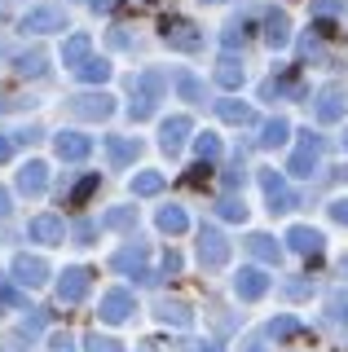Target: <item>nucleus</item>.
<instances>
[{
	"label": "nucleus",
	"mask_w": 348,
	"mask_h": 352,
	"mask_svg": "<svg viewBox=\"0 0 348 352\" xmlns=\"http://www.w3.org/2000/svg\"><path fill=\"white\" fill-rule=\"evenodd\" d=\"M199 264L208 273H221L225 264H230V238H225L221 229L203 225V234H199Z\"/></svg>",
	"instance_id": "obj_1"
},
{
	"label": "nucleus",
	"mask_w": 348,
	"mask_h": 352,
	"mask_svg": "<svg viewBox=\"0 0 348 352\" xmlns=\"http://www.w3.org/2000/svg\"><path fill=\"white\" fill-rule=\"evenodd\" d=\"M318 159H322V137H318V132H304V137H300V146H296V154L287 159V172L304 181V176H313V172H318Z\"/></svg>",
	"instance_id": "obj_2"
},
{
	"label": "nucleus",
	"mask_w": 348,
	"mask_h": 352,
	"mask_svg": "<svg viewBox=\"0 0 348 352\" xmlns=\"http://www.w3.org/2000/svg\"><path fill=\"white\" fill-rule=\"evenodd\" d=\"M133 308H137L133 291H124V286H115V291H106V295H102V308H97V317L115 326V322H128V317H133Z\"/></svg>",
	"instance_id": "obj_3"
},
{
	"label": "nucleus",
	"mask_w": 348,
	"mask_h": 352,
	"mask_svg": "<svg viewBox=\"0 0 348 352\" xmlns=\"http://www.w3.org/2000/svg\"><path fill=\"white\" fill-rule=\"evenodd\" d=\"M89 282H93V273L89 269H62V282H58V304H80L84 295H89Z\"/></svg>",
	"instance_id": "obj_4"
},
{
	"label": "nucleus",
	"mask_w": 348,
	"mask_h": 352,
	"mask_svg": "<svg viewBox=\"0 0 348 352\" xmlns=\"http://www.w3.org/2000/svg\"><path fill=\"white\" fill-rule=\"evenodd\" d=\"M260 190H265V198H269V212H287V207H296V194L287 190V181H282L274 168L260 172Z\"/></svg>",
	"instance_id": "obj_5"
},
{
	"label": "nucleus",
	"mask_w": 348,
	"mask_h": 352,
	"mask_svg": "<svg viewBox=\"0 0 348 352\" xmlns=\"http://www.w3.org/2000/svg\"><path fill=\"white\" fill-rule=\"evenodd\" d=\"M265 291H269V273H265V269L247 264V269L234 273V295H238V300H260Z\"/></svg>",
	"instance_id": "obj_6"
},
{
	"label": "nucleus",
	"mask_w": 348,
	"mask_h": 352,
	"mask_svg": "<svg viewBox=\"0 0 348 352\" xmlns=\"http://www.w3.org/2000/svg\"><path fill=\"white\" fill-rule=\"evenodd\" d=\"M89 150H93V141L84 137V132H58V137H53V154H58L62 163L89 159Z\"/></svg>",
	"instance_id": "obj_7"
},
{
	"label": "nucleus",
	"mask_w": 348,
	"mask_h": 352,
	"mask_svg": "<svg viewBox=\"0 0 348 352\" xmlns=\"http://www.w3.org/2000/svg\"><path fill=\"white\" fill-rule=\"evenodd\" d=\"M163 40H168V49H186V53H194V49H203V31L199 27H190V22H163Z\"/></svg>",
	"instance_id": "obj_8"
},
{
	"label": "nucleus",
	"mask_w": 348,
	"mask_h": 352,
	"mask_svg": "<svg viewBox=\"0 0 348 352\" xmlns=\"http://www.w3.org/2000/svg\"><path fill=\"white\" fill-rule=\"evenodd\" d=\"M14 278H18V286L36 291V286L49 282V264L40 260V256H18V260H14Z\"/></svg>",
	"instance_id": "obj_9"
},
{
	"label": "nucleus",
	"mask_w": 348,
	"mask_h": 352,
	"mask_svg": "<svg viewBox=\"0 0 348 352\" xmlns=\"http://www.w3.org/2000/svg\"><path fill=\"white\" fill-rule=\"evenodd\" d=\"M186 137H190V119L186 115H172V119H163V128H159V146L163 154H181V146H186Z\"/></svg>",
	"instance_id": "obj_10"
},
{
	"label": "nucleus",
	"mask_w": 348,
	"mask_h": 352,
	"mask_svg": "<svg viewBox=\"0 0 348 352\" xmlns=\"http://www.w3.org/2000/svg\"><path fill=\"white\" fill-rule=\"evenodd\" d=\"M344 102H348V97L340 93V88H326V93H318V102H313L318 124H340V119H344Z\"/></svg>",
	"instance_id": "obj_11"
},
{
	"label": "nucleus",
	"mask_w": 348,
	"mask_h": 352,
	"mask_svg": "<svg viewBox=\"0 0 348 352\" xmlns=\"http://www.w3.org/2000/svg\"><path fill=\"white\" fill-rule=\"evenodd\" d=\"M111 264L119 273H133V278H150L146 273V247L141 242H133V247H119L115 256H111Z\"/></svg>",
	"instance_id": "obj_12"
},
{
	"label": "nucleus",
	"mask_w": 348,
	"mask_h": 352,
	"mask_svg": "<svg viewBox=\"0 0 348 352\" xmlns=\"http://www.w3.org/2000/svg\"><path fill=\"white\" fill-rule=\"evenodd\" d=\"M287 242H291V251H300V256H322V247H326L322 234H318L313 225H296V229L287 234Z\"/></svg>",
	"instance_id": "obj_13"
},
{
	"label": "nucleus",
	"mask_w": 348,
	"mask_h": 352,
	"mask_svg": "<svg viewBox=\"0 0 348 352\" xmlns=\"http://www.w3.org/2000/svg\"><path fill=\"white\" fill-rule=\"evenodd\" d=\"M45 185H49V168L45 163H36L31 159L23 172H18V190H23L27 198H36V194H45Z\"/></svg>",
	"instance_id": "obj_14"
},
{
	"label": "nucleus",
	"mask_w": 348,
	"mask_h": 352,
	"mask_svg": "<svg viewBox=\"0 0 348 352\" xmlns=\"http://www.w3.org/2000/svg\"><path fill=\"white\" fill-rule=\"evenodd\" d=\"M27 234L36 238V242H45V247H53V242H62V238H67V225H62L58 216H36Z\"/></svg>",
	"instance_id": "obj_15"
},
{
	"label": "nucleus",
	"mask_w": 348,
	"mask_h": 352,
	"mask_svg": "<svg viewBox=\"0 0 348 352\" xmlns=\"http://www.w3.org/2000/svg\"><path fill=\"white\" fill-rule=\"evenodd\" d=\"M67 27V18L58 14V9H31L23 18V31H36V36H45V31H62Z\"/></svg>",
	"instance_id": "obj_16"
},
{
	"label": "nucleus",
	"mask_w": 348,
	"mask_h": 352,
	"mask_svg": "<svg viewBox=\"0 0 348 352\" xmlns=\"http://www.w3.org/2000/svg\"><path fill=\"white\" fill-rule=\"evenodd\" d=\"M115 110V102L106 93H97V97H75L71 102V115H80V119H106Z\"/></svg>",
	"instance_id": "obj_17"
},
{
	"label": "nucleus",
	"mask_w": 348,
	"mask_h": 352,
	"mask_svg": "<svg viewBox=\"0 0 348 352\" xmlns=\"http://www.w3.org/2000/svg\"><path fill=\"white\" fill-rule=\"evenodd\" d=\"M137 141H128V137H106V154H111V163L115 168H128V163L137 159Z\"/></svg>",
	"instance_id": "obj_18"
},
{
	"label": "nucleus",
	"mask_w": 348,
	"mask_h": 352,
	"mask_svg": "<svg viewBox=\"0 0 348 352\" xmlns=\"http://www.w3.org/2000/svg\"><path fill=\"white\" fill-rule=\"evenodd\" d=\"M155 225L163 229V234H186V229H190V216L186 212H181V207H159V216H155Z\"/></svg>",
	"instance_id": "obj_19"
},
{
	"label": "nucleus",
	"mask_w": 348,
	"mask_h": 352,
	"mask_svg": "<svg viewBox=\"0 0 348 352\" xmlns=\"http://www.w3.org/2000/svg\"><path fill=\"white\" fill-rule=\"evenodd\" d=\"M247 251H252L256 260H265V264H278L282 260V247L269 234H252V238H247Z\"/></svg>",
	"instance_id": "obj_20"
},
{
	"label": "nucleus",
	"mask_w": 348,
	"mask_h": 352,
	"mask_svg": "<svg viewBox=\"0 0 348 352\" xmlns=\"http://www.w3.org/2000/svg\"><path fill=\"white\" fill-rule=\"evenodd\" d=\"M265 40H269V49H282V44L291 40V31H287V14H282V9H274V14L265 18Z\"/></svg>",
	"instance_id": "obj_21"
},
{
	"label": "nucleus",
	"mask_w": 348,
	"mask_h": 352,
	"mask_svg": "<svg viewBox=\"0 0 348 352\" xmlns=\"http://www.w3.org/2000/svg\"><path fill=\"white\" fill-rule=\"evenodd\" d=\"M62 62H67V66H84V62H89V36H84V31L62 44Z\"/></svg>",
	"instance_id": "obj_22"
},
{
	"label": "nucleus",
	"mask_w": 348,
	"mask_h": 352,
	"mask_svg": "<svg viewBox=\"0 0 348 352\" xmlns=\"http://www.w3.org/2000/svg\"><path fill=\"white\" fill-rule=\"evenodd\" d=\"M287 132H291V124H287V119H269V124H265V132H260V146H265V150H278V146H287Z\"/></svg>",
	"instance_id": "obj_23"
},
{
	"label": "nucleus",
	"mask_w": 348,
	"mask_h": 352,
	"mask_svg": "<svg viewBox=\"0 0 348 352\" xmlns=\"http://www.w3.org/2000/svg\"><path fill=\"white\" fill-rule=\"evenodd\" d=\"M155 317H159L163 326H168V322H172V326H190V322H194V313H190L186 304H168V300L155 308Z\"/></svg>",
	"instance_id": "obj_24"
},
{
	"label": "nucleus",
	"mask_w": 348,
	"mask_h": 352,
	"mask_svg": "<svg viewBox=\"0 0 348 352\" xmlns=\"http://www.w3.org/2000/svg\"><path fill=\"white\" fill-rule=\"evenodd\" d=\"M216 84H221V88H238V84H243V62L221 58V66H216Z\"/></svg>",
	"instance_id": "obj_25"
},
{
	"label": "nucleus",
	"mask_w": 348,
	"mask_h": 352,
	"mask_svg": "<svg viewBox=\"0 0 348 352\" xmlns=\"http://www.w3.org/2000/svg\"><path fill=\"white\" fill-rule=\"evenodd\" d=\"M163 190V172H137L133 176V194L137 198H150V194H159Z\"/></svg>",
	"instance_id": "obj_26"
},
{
	"label": "nucleus",
	"mask_w": 348,
	"mask_h": 352,
	"mask_svg": "<svg viewBox=\"0 0 348 352\" xmlns=\"http://www.w3.org/2000/svg\"><path fill=\"white\" fill-rule=\"evenodd\" d=\"M80 80H84V84H102V80H111V62H106V58H89V62L80 66Z\"/></svg>",
	"instance_id": "obj_27"
},
{
	"label": "nucleus",
	"mask_w": 348,
	"mask_h": 352,
	"mask_svg": "<svg viewBox=\"0 0 348 352\" xmlns=\"http://www.w3.org/2000/svg\"><path fill=\"white\" fill-rule=\"evenodd\" d=\"M221 119L225 124H256V110L243 102H221Z\"/></svg>",
	"instance_id": "obj_28"
},
{
	"label": "nucleus",
	"mask_w": 348,
	"mask_h": 352,
	"mask_svg": "<svg viewBox=\"0 0 348 352\" xmlns=\"http://www.w3.org/2000/svg\"><path fill=\"white\" fill-rule=\"evenodd\" d=\"M194 150H199V163H216L221 159V137H216V132H199Z\"/></svg>",
	"instance_id": "obj_29"
},
{
	"label": "nucleus",
	"mask_w": 348,
	"mask_h": 352,
	"mask_svg": "<svg viewBox=\"0 0 348 352\" xmlns=\"http://www.w3.org/2000/svg\"><path fill=\"white\" fill-rule=\"evenodd\" d=\"M300 317H291V313H282V317H274L269 322V339H291V335H300Z\"/></svg>",
	"instance_id": "obj_30"
},
{
	"label": "nucleus",
	"mask_w": 348,
	"mask_h": 352,
	"mask_svg": "<svg viewBox=\"0 0 348 352\" xmlns=\"http://www.w3.org/2000/svg\"><path fill=\"white\" fill-rule=\"evenodd\" d=\"M45 62H49L45 53L31 49V53H18V62H14V66H18V75H45Z\"/></svg>",
	"instance_id": "obj_31"
},
{
	"label": "nucleus",
	"mask_w": 348,
	"mask_h": 352,
	"mask_svg": "<svg viewBox=\"0 0 348 352\" xmlns=\"http://www.w3.org/2000/svg\"><path fill=\"white\" fill-rule=\"evenodd\" d=\"M102 225H111V229H133V225H137V207H115V212L102 216Z\"/></svg>",
	"instance_id": "obj_32"
},
{
	"label": "nucleus",
	"mask_w": 348,
	"mask_h": 352,
	"mask_svg": "<svg viewBox=\"0 0 348 352\" xmlns=\"http://www.w3.org/2000/svg\"><path fill=\"white\" fill-rule=\"evenodd\" d=\"M84 352H124V344H119V339H111V335H93L84 339Z\"/></svg>",
	"instance_id": "obj_33"
},
{
	"label": "nucleus",
	"mask_w": 348,
	"mask_h": 352,
	"mask_svg": "<svg viewBox=\"0 0 348 352\" xmlns=\"http://www.w3.org/2000/svg\"><path fill=\"white\" fill-rule=\"evenodd\" d=\"M177 93L186 97V102H203V84L194 80V75H186V71L177 75Z\"/></svg>",
	"instance_id": "obj_34"
},
{
	"label": "nucleus",
	"mask_w": 348,
	"mask_h": 352,
	"mask_svg": "<svg viewBox=\"0 0 348 352\" xmlns=\"http://www.w3.org/2000/svg\"><path fill=\"white\" fill-rule=\"evenodd\" d=\"M216 212H221L225 220H247V207H243V203H234V198H225V203L216 207Z\"/></svg>",
	"instance_id": "obj_35"
},
{
	"label": "nucleus",
	"mask_w": 348,
	"mask_h": 352,
	"mask_svg": "<svg viewBox=\"0 0 348 352\" xmlns=\"http://www.w3.org/2000/svg\"><path fill=\"white\" fill-rule=\"evenodd\" d=\"M331 322L348 326V295H331Z\"/></svg>",
	"instance_id": "obj_36"
},
{
	"label": "nucleus",
	"mask_w": 348,
	"mask_h": 352,
	"mask_svg": "<svg viewBox=\"0 0 348 352\" xmlns=\"http://www.w3.org/2000/svg\"><path fill=\"white\" fill-rule=\"evenodd\" d=\"M93 190H97V176H84V181H80V185L71 190V203H84V198H89Z\"/></svg>",
	"instance_id": "obj_37"
},
{
	"label": "nucleus",
	"mask_w": 348,
	"mask_h": 352,
	"mask_svg": "<svg viewBox=\"0 0 348 352\" xmlns=\"http://www.w3.org/2000/svg\"><path fill=\"white\" fill-rule=\"evenodd\" d=\"M340 5H344V0H313V14L331 18V14H340Z\"/></svg>",
	"instance_id": "obj_38"
},
{
	"label": "nucleus",
	"mask_w": 348,
	"mask_h": 352,
	"mask_svg": "<svg viewBox=\"0 0 348 352\" xmlns=\"http://www.w3.org/2000/svg\"><path fill=\"white\" fill-rule=\"evenodd\" d=\"M331 220L335 225H348V198H335L331 203Z\"/></svg>",
	"instance_id": "obj_39"
},
{
	"label": "nucleus",
	"mask_w": 348,
	"mask_h": 352,
	"mask_svg": "<svg viewBox=\"0 0 348 352\" xmlns=\"http://www.w3.org/2000/svg\"><path fill=\"white\" fill-rule=\"evenodd\" d=\"M300 58H304V62H309V58H322V44H318V40H304V44H300Z\"/></svg>",
	"instance_id": "obj_40"
},
{
	"label": "nucleus",
	"mask_w": 348,
	"mask_h": 352,
	"mask_svg": "<svg viewBox=\"0 0 348 352\" xmlns=\"http://www.w3.org/2000/svg\"><path fill=\"white\" fill-rule=\"evenodd\" d=\"M93 220H80V225H75V234H80V238H75V242H93Z\"/></svg>",
	"instance_id": "obj_41"
},
{
	"label": "nucleus",
	"mask_w": 348,
	"mask_h": 352,
	"mask_svg": "<svg viewBox=\"0 0 348 352\" xmlns=\"http://www.w3.org/2000/svg\"><path fill=\"white\" fill-rule=\"evenodd\" d=\"M49 348H53V352H75V348H71V335H53Z\"/></svg>",
	"instance_id": "obj_42"
},
{
	"label": "nucleus",
	"mask_w": 348,
	"mask_h": 352,
	"mask_svg": "<svg viewBox=\"0 0 348 352\" xmlns=\"http://www.w3.org/2000/svg\"><path fill=\"white\" fill-rule=\"evenodd\" d=\"M234 44H243V27H238V22L225 31V49H234Z\"/></svg>",
	"instance_id": "obj_43"
},
{
	"label": "nucleus",
	"mask_w": 348,
	"mask_h": 352,
	"mask_svg": "<svg viewBox=\"0 0 348 352\" xmlns=\"http://www.w3.org/2000/svg\"><path fill=\"white\" fill-rule=\"evenodd\" d=\"M0 304H5V308H18V304H23V295H18V291H0Z\"/></svg>",
	"instance_id": "obj_44"
},
{
	"label": "nucleus",
	"mask_w": 348,
	"mask_h": 352,
	"mask_svg": "<svg viewBox=\"0 0 348 352\" xmlns=\"http://www.w3.org/2000/svg\"><path fill=\"white\" fill-rule=\"evenodd\" d=\"M163 269H168V273L181 269V256H177V251H168V256H163Z\"/></svg>",
	"instance_id": "obj_45"
},
{
	"label": "nucleus",
	"mask_w": 348,
	"mask_h": 352,
	"mask_svg": "<svg viewBox=\"0 0 348 352\" xmlns=\"http://www.w3.org/2000/svg\"><path fill=\"white\" fill-rule=\"evenodd\" d=\"M225 185H243V168H230V172H225Z\"/></svg>",
	"instance_id": "obj_46"
},
{
	"label": "nucleus",
	"mask_w": 348,
	"mask_h": 352,
	"mask_svg": "<svg viewBox=\"0 0 348 352\" xmlns=\"http://www.w3.org/2000/svg\"><path fill=\"white\" fill-rule=\"evenodd\" d=\"M9 154H14V141H9V137H0V163H5Z\"/></svg>",
	"instance_id": "obj_47"
},
{
	"label": "nucleus",
	"mask_w": 348,
	"mask_h": 352,
	"mask_svg": "<svg viewBox=\"0 0 348 352\" xmlns=\"http://www.w3.org/2000/svg\"><path fill=\"white\" fill-rule=\"evenodd\" d=\"M89 5H93V9H111L115 0H89Z\"/></svg>",
	"instance_id": "obj_48"
},
{
	"label": "nucleus",
	"mask_w": 348,
	"mask_h": 352,
	"mask_svg": "<svg viewBox=\"0 0 348 352\" xmlns=\"http://www.w3.org/2000/svg\"><path fill=\"white\" fill-rule=\"evenodd\" d=\"M5 212H9V194L0 190V216H5Z\"/></svg>",
	"instance_id": "obj_49"
},
{
	"label": "nucleus",
	"mask_w": 348,
	"mask_h": 352,
	"mask_svg": "<svg viewBox=\"0 0 348 352\" xmlns=\"http://www.w3.org/2000/svg\"><path fill=\"white\" fill-rule=\"evenodd\" d=\"M344 150H348V132H344Z\"/></svg>",
	"instance_id": "obj_50"
},
{
	"label": "nucleus",
	"mask_w": 348,
	"mask_h": 352,
	"mask_svg": "<svg viewBox=\"0 0 348 352\" xmlns=\"http://www.w3.org/2000/svg\"><path fill=\"white\" fill-rule=\"evenodd\" d=\"M252 352H265V348H252Z\"/></svg>",
	"instance_id": "obj_51"
}]
</instances>
